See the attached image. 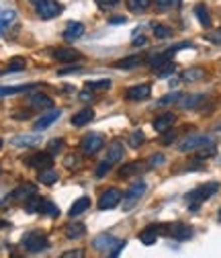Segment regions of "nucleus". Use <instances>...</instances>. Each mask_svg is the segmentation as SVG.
Returning a JSON list of instances; mask_svg holds the SVG:
<instances>
[{
  "label": "nucleus",
  "instance_id": "obj_34",
  "mask_svg": "<svg viewBox=\"0 0 221 258\" xmlns=\"http://www.w3.org/2000/svg\"><path fill=\"white\" fill-rule=\"evenodd\" d=\"M41 199H43V197H37V195L29 197V199H27V203H25V211H27V213H39Z\"/></svg>",
  "mask_w": 221,
  "mask_h": 258
},
{
  "label": "nucleus",
  "instance_id": "obj_10",
  "mask_svg": "<svg viewBox=\"0 0 221 258\" xmlns=\"http://www.w3.org/2000/svg\"><path fill=\"white\" fill-rule=\"evenodd\" d=\"M180 47H188V43H182V45H176V47H172V49H166V51H162V53H156V55H152L148 61H150V66L154 68V70H158L160 66H164V63H170V59H172V55L176 53V49H180Z\"/></svg>",
  "mask_w": 221,
  "mask_h": 258
},
{
  "label": "nucleus",
  "instance_id": "obj_44",
  "mask_svg": "<svg viewBox=\"0 0 221 258\" xmlns=\"http://www.w3.org/2000/svg\"><path fill=\"white\" fill-rule=\"evenodd\" d=\"M176 140V134L172 132V129H166V132H162V136H160V144L162 146H168V144H172Z\"/></svg>",
  "mask_w": 221,
  "mask_h": 258
},
{
  "label": "nucleus",
  "instance_id": "obj_40",
  "mask_svg": "<svg viewBox=\"0 0 221 258\" xmlns=\"http://www.w3.org/2000/svg\"><path fill=\"white\" fill-rule=\"evenodd\" d=\"M154 35H156L158 39H168V37L172 35V29L166 27V25H156V27H154Z\"/></svg>",
  "mask_w": 221,
  "mask_h": 258
},
{
  "label": "nucleus",
  "instance_id": "obj_37",
  "mask_svg": "<svg viewBox=\"0 0 221 258\" xmlns=\"http://www.w3.org/2000/svg\"><path fill=\"white\" fill-rule=\"evenodd\" d=\"M66 148V144H64V140L61 138H57V140H51L49 144H47V152L51 154V156H57V154H61V150Z\"/></svg>",
  "mask_w": 221,
  "mask_h": 258
},
{
  "label": "nucleus",
  "instance_id": "obj_5",
  "mask_svg": "<svg viewBox=\"0 0 221 258\" xmlns=\"http://www.w3.org/2000/svg\"><path fill=\"white\" fill-rule=\"evenodd\" d=\"M31 3H33L39 19H43V21H49V19L61 15V5L55 3V0H31Z\"/></svg>",
  "mask_w": 221,
  "mask_h": 258
},
{
  "label": "nucleus",
  "instance_id": "obj_52",
  "mask_svg": "<svg viewBox=\"0 0 221 258\" xmlns=\"http://www.w3.org/2000/svg\"><path fill=\"white\" fill-rule=\"evenodd\" d=\"M125 21H127L125 17H113V19H109V23H111V25H123Z\"/></svg>",
  "mask_w": 221,
  "mask_h": 258
},
{
  "label": "nucleus",
  "instance_id": "obj_30",
  "mask_svg": "<svg viewBox=\"0 0 221 258\" xmlns=\"http://www.w3.org/2000/svg\"><path fill=\"white\" fill-rule=\"evenodd\" d=\"M154 7L158 11H172V9H178L182 0H152Z\"/></svg>",
  "mask_w": 221,
  "mask_h": 258
},
{
  "label": "nucleus",
  "instance_id": "obj_36",
  "mask_svg": "<svg viewBox=\"0 0 221 258\" xmlns=\"http://www.w3.org/2000/svg\"><path fill=\"white\" fill-rule=\"evenodd\" d=\"M152 5V0H127V9L133 13H141Z\"/></svg>",
  "mask_w": 221,
  "mask_h": 258
},
{
  "label": "nucleus",
  "instance_id": "obj_4",
  "mask_svg": "<svg viewBox=\"0 0 221 258\" xmlns=\"http://www.w3.org/2000/svg\"><path fill=\"white\" fill-rule=\"evenodd\" d=\"M105 146V136L99 134V132H90L82 138L80 142V152L82 156H94V154H99Z\"/></svg>",
  "mask_w": 221,
  "mask_h": 258
},
{
  "label": "nucleus",
  "instance_id": "obj_43",
  "mask_svg": "<svg viewBox=\"0 0 221 258\" xmlns=\"http://www.w3.org/2000/svg\"><path fill=\"white\" fill-rule=\"evenodd\" d=\"M201 99H203V94H195V96H186V101H182V103H180V107H184V109H191V107H197Z\"/></svg>",
  "mask_w": 221,
  "mask_h": 258
},
{
  "label": "nucleus",
  "instance_id": "obj_42",
  "mask_svg": "<svg viewBox=\"0 0 221 258\" xmlns=\"http://www.w3.org/2000/svg\"><path fill=\"white\" fill-rule=\"evenodd\" d=\"M111 166H113V164H109L107 160H103V162H99V166L94 168V176H97V178H103V176L111 170Z\"/></svg>",
  "mask_w": 221,
  "mask_h": 258
},
{
  "label": "nucleus",
  "instance_id": "obj_8",
  "mask_svg": "<svg viewBox=\"0 0 221 258\" xmlns=\"http://www.w3.org/2000/svg\"><path fill=\"white\" fill-rule=\"evenodd\" d=\"M25 164L31 168H37V170H47L53 166V156L49 152H35L25 160Z\"/></svg>",
  "mask_w": 221,
  "mask_h": 258
},
{
  "label": "nucleus",
  "instance_id": "obj_19",
  "mask_svg": "<svg viewBox=\"0 0 221 258\" xmlns=\"http://www.w3.org/2000/svg\"><path fill=\"white\" fill-rule=\"evenodd\" d=\"M84 234H86V225L80 223V221H72V223L66 225V238L68 240H78Z\"/></svg>",
  "mask_w": 221,
  "mask_h": 258
},
{
  "label": "nucleus",
  "instance_id": "obj_54",
  "mask_svg": "<svg viewBox=\"0 0 221 258\" xmlns=\"http://www.w3.org/2000/svg\"><path fill=\"white\" fill-rule=\"evenodd\" d=\"M215 129H217V132H221V123H219V125H217V127H215Z\"/></svg>",
  "mask_w": 221,
  "mask_h": 258
},
{
  "label": "nucleus",
  "instance_id": "obj_16",
  "mask_svg": "<svg viewBox=\"0 0 221 258\" xmlns=\"http://www.w3.org/2000/svg\"><path fill=\"white\" fill-rule=\"evenodd\" d=\"M176 121V117L172 115V113H164V115H160V117H156L154 119V123H152V127L156 129V132H166V129H170L172 127V123Z\"/></svg>",
  "mask_w": 221,
  "mask_h": 258
},
{
  "label": "nucleus",
  "instance_id": "obj_33",
  "mask_svg": "<svg viewBox=\"0 0 221 258\" xmlns=\"http://www.w3.org/2000/svg\"><path fill=\"white\" fill-rule=\"evenodd\" d=\"M143 142H145V134L141 132V129H135V132H131V134H129L127 144H129L131 148H139Z\"/></svg>",
  "mask_w": 221,
  "mask_h": 258
},
{
  "label": "nucleus",
  "instance_id": "obj_14",
  "mask_svg": "<svg viewBox=\"0 0 221 258\" xmlns=\"http://www.w3.org/2000/svg\"><path fill=\"white\" fill-rule=\"evenodd\" d=\"M82 33H84V25H82V23H78V21H72V23H68V25H66L64 39H66V41H76V39H80V37H82Z\"/></svg>",
  "mask_w": 221,
  "mask_h": 258
},
{
  "label": "nucleus",
  "instance_id": "obj_24",
  "mask_svg": "<svg viewBox=\"0 0 221 258\" xmlns=\"http://www.w3.org/2000/svg\"><path fill=\"white\" fill-rule=\"evenodd\" d=\"M88 207H90V199H88V197H80L78 201H74V203H72V207H70L68 215H70V217H78V215H80V213H84Z\"/></svg>",
  "mask_w": 221,
  "mask_h": 258
},
{
  "label": "nucleus",
  "instance_id": "obj_45",
  "mask_svg": "<svg viewBox=\"0 0 221 258\" xmlns=\"http://www.w3.org/2000/svg\"><path fill=\"white\" fill-rule=\"evenodd\" d=\"M174 70H176V68H174V63L170 61V63H164V66L158 68V70H156V74H158V76H170Z\"/></svg>",
  "mask_w": 221,
  "mask_h": 258
},
{
  "label": "nucleus",
  "instance_id": "obj_26",
  "mask_svg": "<svg viewBox=\"0 0 221 258\" xmlns=\"http://www.w3.org/2000/svg\"><path fill=\"white\" fill-rule=\"evenodd\" d=\"M141 168H143V164H141V162H131V164H125V166H121V168H119V176H121V178L133 176V174L141 172Z\"/></svg>",
  "mask_w": 221,
  "mask_h": 258
},
{
  "label": "nucleus",
  "instance_id": "obj_56",
  "mask_svg": "<svg viewBox=\"0 0 221 258\" xmlns=\"http://www.w3.org/2000/svg\"><path fill=\"white\" fill-rule=\"evenodd\" d=\"M0 148H3V140H0Z\"/></svg>",
  "mask_w": 221,
  "mask_h": 258
},
{
  "label": "nucleus",
  "instance_id": "obj_48",
  "mask_svg": "<svg viewBox=\"0 0 221 258\" xmlns=\"http://www.w3.org/2000/svg\"><path fill=\"white\" fill-rule=\"evenodd\" d=\"M86 254H84V250H68V252H64L61 254V258H84Z\"/></svg>",
  "mask_w": 221,
  "mask_h": 258
},
{
  "label": "nucleus",
  "instance_id": "obj_3",
  "mask_svg": "<svg viewBox=\"0 0 221 258\" xmlns=\"http://www.w3.org/2000/svg\"><path fill=\"white\" fill-rule=\"evenodd\" d=\"M215 140L213 136H207V134H191V136H186L180 144H178V150L180 152H197L205 146H213Z\"/></svg>",
  "mask_w": 221,
  "mask_h": 258
},
{
  "label": "nucleus",
  "instance_id": "obj_23",
  "mask_svg": "<svg viewBox=\"0 0 221 258\" xmlns=\"http://www.w3.org/2000/svg\"><path fill=\"white\" fill-rule=\"evenodd\" d=\"M15 19H17V13H15V11H5V13H0V37H3L7 31H9V27L15 23Z\"/></svg>",
  "mask_w": 221,
  "mask_h": 258
},
{
  "label": "nucleus",
  "instance_id": "obj_17",
  "mask_svg": "<svg viewBox=\"0 0 221 258\" xmlns=\"http://www.w3.org/2000/svg\"><path fill=\"white\" fill-rule=\"evenodd\" d=\"M141 61H143L141 55H129V57H123V59L115 61V68L117 70H133V68L141 66Z\"/></svg>",
  "mask_w": 221,
  "mask_h": 258
},
{
  "label": "nucleus",
  "instance_id": "obj_22",
  "mask_svg": "<svg viewBox=\"0 0 221 258\" xmlns=\"http://www.w3.org/2000/svg\"><path fill=\"white\" fill-rule=\"evenodd\" d=\"M13 144L15 146H25V148H33V146L41 144V136H37V134H25V136L15 138Z\"/></svg>",
  "mask_w": 221,
  "mask_h": 258
},
{
  "label": "nucleus",
  "instance_id": "obj_9",
  "mask_svg": "<svg viewBox=\"0 0 221 258\" xmlns=\"http://www.w3.org/2000/svg\"><path fill=\"white\" fill-rule=\"evenodd\" d=\"M193 228L188 223H182V221H178V223H168V234L172 236V238H176L178 242H184V240H191L193 238Z\"/></svg>",
  "mask_w": 221,
  "mask_h": 258
},
{
  "label": "nucleus",
  "instance_id": "obj_39",
  "mask_svg": "<svg viewBox=\"0 0 221 258\" xmlns=\"http://www.w3.org/2000/svg\"><path fill=\"white\" fill-rule=\"evenodd\" d=\"M178 99H182V94H180V92H170V94L162 96V99H160V101H158V107H168V105L176 103Z\"/></svg>",
  "mask_w": 221,
  "mask_h": 258
},
{
  "label": "nucleus",
  "instance_id": "obj_1",
  "mask_svg": "<svg viewBox=\"0 0 221 258\" xmlns=\"http://www.w3.org/2000/svg\"><path fill=\"white\" fill-rule=\"evenodd\" d=\"M217 190H219V184L217 182H205V184L197 186L195 190H191L186 195V201H188V207H191V211H197L201 207V203H205L209 197H213Z\"/></svg>",
  "mask_w": 221,
  "mask_h": 258
},
{
  "label": "nucleus",
  "instance_id": "obj_27",
  "mask_svg": "<svg viewBox=\"0 0 221 258\" xmlns=\"http://www.w3.org/2000/svg\"><path fill=\"white\" fill-rule=\"evenodd\" d=\"M121 158H123V146H121L119 142H115V144L109 148V154H107V162H109V164H117Z\"/></svg>",
  "mask_w": 221,
  "mask_h": 258
},
{
  "label": "nucleus",
  "instance_id": "obj_32",
  "mask_svg": "<svg viewBox=\"0 0 221 258\" xmlns=\"http://www.w3.org/2000/svg\"><path fill=\"white\" fill-rule=\"evenodd\" d=\"M111 80L109 78H101V80H90V82H86V88L88 90H92V92H97V90H107V88H111Z\"/></svg>",
  "mask_w": 221,
  "mask_h": 258
},
{
  "label": "nucleus",
  "instance_id": "obj_55",
  "mask_svg": "<svg viewBox=\"0 0 221 258\" xmlns=\"http://www.w3.org/2000/svg\"><path fill=\"white\" fill-rule=\"evenodd\" d=\"M219 221H221V209H219Z\"/></svg>",
  "mask_w": 221,
  "mask_h": 258
},
{
  "label": "nucleus",
  "instance_id": "obj_7",
  "mask_svg": "<svg viewBox=\"0 0 221 258\" xmlns=\"http://www.w3.org/2000/svg\"><path fill=\"white\" fill-rule=\"evenodd\" d=\"M121 201H123V192H121L119 188H107L103 195L99 197L97 207H99L101 211H109V209H115Z\"/></svg>",
  "mask_w": 221,
  "mask_h": 258
},
{
  "label": "nucleus",
  "instance_id": "obj_20",
  "mask_svg": "<svg viewBox=\"0 0 221 258\" xmlns=\"http://www.w3.org/2000/svg\"><path fill=\"white\" fill-rule=\"evenodd\" d=\"M92 119H94V111H92L90 107H86V109L78 111V113L72 117V125H74V127H82V125L90 123Z\"/></svg>",
  "mask_w": 221,
  "mask_h": 258
},
{
  "label": "nucleus",
  "instance_id": "obj_31",
  "mask_svg": "<svg viewBox=\"0 0 221 258\" xmlns=\"http://www.w3.org/2000/svg\"><path fill=\"white\" fill-rule=\"evenodd\" d=\"M205 76V70L203 68H191V70H184L182 72V80L184 82H195V80H199V78H203Z\"/></svg>",
  "mask_w": 221,
  "mask_h": 258
},
{
  "label": "nucleus",
  "instance_id": "obj_49",
  "mask_svg": "<svg viewBox=\"0 0 221 258\" xmlns=\"http://www.w3.org/2000/svg\"><path fill=\"white\" fill-rule=\"evenodd\" d=\"M164 156L162 154H156V156H152L150 158V166H160V164H164Z\"/></svg>",
  "mask_w": 221,
  "mask_h": 258
},
{
  "label": "nucleus",
  "instance_id": "obj_29",
  "mask_svg": "<svg viewBox=\"0 0 221 258\" xmlns=\"http://www.w3.org/2000/svg\"><path fill=\"white\" fill-rule=\"evenodd\" d=\"M39 213H43V215H51V217H57V215H59V211H57V207H55V203H53L51 199H41Z\"/></svg>",
  "mask_w": 221,
  "mask_h": 258
},
{
  "label": "nucleus",
  "instance_id": "obj_46",
  "mask_svg": "<svg viewBox=\"0 0 221 258\" xmlns=\"http://www.w3.org/2000/svg\"><path fill=\"white\" fill-rule=\"evenodd\" d=\"M80 72H82L80 66H68V68H59V70H57L59 76H66V74H80Z\"/></svg>",
  "mask_w": 221,
  "mask_h": 258
},
{
  "label": "nucleus",
  "instance_id": "obj_28",
  "mask_svg": "<svg viewBox=\"0 0 221 258\" xmlns=\"http://www.w3.org/2000/svg\"><path fill=\"white\" fill-rule=\"evenodd\" d=\"M195 15H197V19H199V23L203 27H211V15H209V11H207L205 5H197L195 7Z\"/></svg>",
  "mask_w": 221,
  "mask_h": 258
},
{
  "label": "nucleus",
  "instance_id": "obj_18",
  "mask_svg": "<svg viewBox=\"0 0 221 258\" xmlns=\"http://www.w3.org/2000/svg\"><path fill=\"white\" fill-rule=\"evenodd\" d=\"M51 107H53V101L47 94H33L29 99V109H51Z\"/></svg>",
  "mask_w": 221,
  "mask_h": 258
},
{
  "label": "nucleus",
  "instance_id": "obj_57",
  "mask_svg": "<svg viewBox=\"0 0 221 258\" xmlns=\"http://www.w3.org/2000/svg\"><path fill=\"white\" fill-rule=\"evenodd\" d=\"M0 205H3V199H0Z\"/></svg>",
  "mask_w": 221,
  "mask_h": 258
},
{
  "label": "nucleus",
  "instance_id": "obj_12",
  "mask_svg": "<svg viewBox=\"0 0 221 258\" xmlns=\"http://www.w3.org/2000/svg\"><path fill=\"white\" fill-rule=\"evenodd\" d=\"M61 115V109H51V111H47V113H43L37 121H35V129H37V132H41V129H47L49 125H53L55 121H57V117Z\"/></svg>",
  "mask_w": 221,
  "mask_h": 258
},
{
  "label": "nucleus",
  "instance_id": "obj_11",
  "mask_svg": "<svg viewBox=\"0 0 221 258\" xmlns=\"http://www.w3.org/2000/svg\"><path fill=\"white\" fill-rule=\"evenodd\" d=\"M150 92H152L150 84H145V82L143 84H135V86L125 90V99H127V101H143V99H148V96H150Z\"/></svg>",
  "mask_w": 221,
  "mask_h": 258
},
{
  "label": "nucleus",
  "instance_id": "obj_13",
  "mask_svg": "<svg viewBox=\"0 0 221 258\" xmlns=\"http://www.w3.org/2000/svg\"><path fill=\"white\" fill-rule=\"evenodd\" d=\"M119 242L111 236V234H99L97 238L92 240V246H94V250H99V252H105V250H111V248H115Z\"/></svg>",
  "mask_w": 221,
  "mask_h": 258
},
{
  "label": "nucleus",
  "instance_id": "obj_47",
  "mask_svg": "<svg viewBox=\"0 0 221 258\" xmlns=\"http://www.w3.org/2000/svg\"><path fill=\"white\" fill-rule=\"evenodd\" d=\"M121 3H123V0H97V5L101 9H113V7L121 5Z\"/></svg>",
  "mask_w": 221,
  "mask_h": 258
},
{
  "label": "nucleus",
  "instance_id": "obj_53",
  "mask_svg": "<svg viewBox=\"0 0 221 258\" xmlns=\"http://www.w3.org/2000/svg\"><path fill=\"white\" fill-rule=\"evenodd\" d=\"M145 43H148L145 37H135V39H133V45H135V47H141V45H145Z\"/></svg>",
  "mask_w": 221,
  "mask_h": 258
},
{
  "label": "nucleus",
  "instance_id": "obj_41",
  "mask_svg": "<svg viewBox=\"0 0 221 258\" xmlns=\"http://www.w3.org/2000/svg\"><path fill=\"white\" fill-rule=\"evenodd\" d=\"M215 154H217V150H215V144H213V146H205V148L197 150V158H199V160H207V158H213Z\"/></svg>",
  "mask_w": 221,
  "mask_h": 258
},
{
  "label": "nucleus",
  "instance_id": "obj_50",
  "mask_svg": "<svg viewBox=\"0 0 221 258\" xmlns=\"http://www.w3.org/2000/svg\"><path fill=\"white\" fill-rule=\"evenodd\" d=\"M78 96H80V101H84V103H90V101H92V90H88V88H86V90H82Z\"/></svg>",
  "mask_w": 221,
  "mask_h": 258
},
{
  "label": "nucleus",
  "instance_id": "obj_35",
  "mask_svg": "<svg viewBox=\"0 0 221 258\" xmlns=\"http://www.w3.org/2000/svg\"><path fill=\"white\" fill-rule=\"evenodd\" d=\"M39 182H43V184H55V182H57V172L51 170V168L41 170V172H39Z\"/></svg>",
  "mask_w": 221,
  "mask_h": 258
},
{
  "label": "nucleus",
  "instance_id": "obj_6",
  "mask_svg": "<svg viewBox=\"0 0 221 258\" xmlns=\"http://www.w3.org/2000/svg\"><path fill=\"white\" fill-rule=\"evenodd\" d=\"M145 188H148V186H145V182H143V180L133 182V184L127 188V192H125V197H123V209H125V211L133 209V207L139 203V199L143 197Z\"/></svg>",
  "mask_w": 221,
  "mask_h": 258
},
{
  "label": "nucleus",
  "instance_id": "obj_2",
  "mask_svg": "<svg viewBox=\"0 0 221 258\" xmlns=\"http://www.w3.org/2000/svg\"><path fill=\"white\" fill-rule=\"evenodd\" d=\"M21 244H23V248H25L27 252H31V254H39V252H43V250L49 248L47 236H45L43 232H39V230H33V232L25 234L23 240H21Z\"/></svg>",
  "mask_w": 221,
  "mask_h": 258
},
{
  "label": "nucleus",
  "instance_id": "obj_25",
  "mask_svg": "<svg viewBox=\"0 0 221 258\" xmlns=\"http://www.w3.org/2000/svg\"><path fill=\"white\" fill-rule=\"evenodd\" d=\"M31 88H35V84H19V86H0V96H11V94H21Z\"/></svg>",
  "mask_w": 221,
  "mask_h": 258
},
{
  "label": "nucleus",
  "instance_id": "obj_21",
  "mask_svg": "<svg viewBox=\"0 0 221 258\" xmlns=\"http://www.w3.org/2000/svg\"><path fill=\"white\" fill-rule=\"evenodd\" d=\"M53 57H55V59H59L61 63H72V61H76L80 55H78V51H76V49L66 47V49H55V51H53Z\"/></svg>",
  "mask_w": 221,
  "mask_h": 258
},
{
  "label": "nucleus",
  "instance_id": "obj_15",
  "mask_svg": "<svg viewBox=\"0 0 221 258\" xmlns=\"http://www.w3.org/2000/svg\"><path fill=\"white\" fill-rule=\"evenodd\" d=\"M35 192H37V186H35V184L23 182L21 186H17V188L11 192V199H29V197H33Z\"/></svg>",
  "mask_w": 221,
  "mask_h": 258
},
{
  "label": "nucleus",
  "instance_id": "obj_38",
  "mask_svg": "<svg viewBox=\"0 0 221 258\" xmlns=\"http://www.w3.org/2000/svg\"><path fill=\"white\" fill-rule=\"evenodd\" d=\"M23 70H25V59L23 57H15V59L9 61V66H7V70L3 74H7V72H23Z\"/></svg>",
  "mask_w": 221,
  "mask_h": 258
},
{
  "label": "nucleus",
  "instance_id": "obj_51",
  "mask_svg": "<svg viewBox=\"0 0 221 258\" xmlns=\"http://www.w3.org/2000/svg\"><path fill=\"white\" fill-rule=\"evenodd\" d=\"M207 39L213 41V43H221V29L215 31V33H211V35H207Z\"/></svg>",
  "mask_w": 221,
  "mask_h": 258
}]
</instances>
